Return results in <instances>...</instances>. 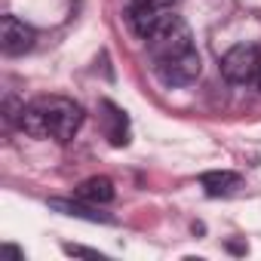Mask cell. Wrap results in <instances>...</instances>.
<instances>
[{
  "label": "cell",
  "mask_w": 261,
  "mask_h": 261,
  "mask_svg": "<svg viewBox=\"0 0 261 261\" xmlns=\"http://www.w3.org/2000/svg\"><path fill=\"white\" fill-rule=\"evenodd\" d=\"M83 126V108L65 95H40L19 108V129L31 139L71 142Z\"/></svg>",
  "instance_id": "1"
},
{
  "label": "cell",
  "mask_w": 261,
  "mask_h": 261,
  "mask_svg": "<svg viewBox=\"0 0 261 261\" xmlns=\"http://www.w3.org/2000/svg\"><path fill=\"white\" fill-rule=\"evenodd\" d=\"M145 43H148V53H151L154 65L169 62V59H178V56H185V53L194 49V43H191V28L185 25V19L172 16L169 10L160 16V22H157L154 31L145 37Z\"/></svg>",
  "instance_id": "2"
},
{
  "label": "cell",
  "mask_w": 261,
  "mask_h": 261,
  "mask_svg": "<svg viewBox=\"0 0 261 261\" xmlns=\"http://www.w3.org/2000/svg\"><path fill=\"white\" fill-rule=\"evenodd\" d=\"M221 74L224 80L246 86L261 80V49L255 43H237L221 56Z\"/></svg>",
  "instance_id": "3"
},
{
  "label": "cell",
  "mask_w": 261,
  "mask_h": 261,
  "mask_svg": "<svg viewBox=\"0 0 261 261\" xmlns=\"http://www.w3.org/2000/svg\"><path fill=\"white\" fill-rule=\"evenodd\" d=\"M154 71H157V77H160L166 86H188V83H194V80L200 77L203 65H200L197 49H191V53H185V56H178V59H169V62L154 65Z\"/></svg>",
  "instance_id": "4"
},
{
  "label": "cell",
  "mask_w": 261,
  "mask_h": 261,
  "mask_svg": "<svg viewBox=\"0 0 261 261\" xmlns=\"http://www.w3.org/2000/svg\"><path fill=\"white\" fill-rule=\"evenodd\" d=\"M34 40L37 34L31 25H25L16 16H4V22H0V46H4L7 56H25L34 46Z\"/></svg>",
  "instance_id": "5"
},
{
  "label": "cell",
  "mask_w": 261,
  "mask_h": 261,
  "mask_svg": "<svg viewBox=\"0 0 261 261\" xmlns=\"http://www.w3.org/2000/svg\"><path fill=\"white\" fill-rule=\"evenodd\" d=\"M77 200L92 203V206H105V203L114 200V181L105 178V175H92V178L80 181V188H77Z\"/></svg>",
  "instance_id": "6"
},
{
  "label": "cell",
  "mask_w": 261,
  "mask_h": 261,
  "mask_svg": "<svg viewBox=\"0 0 261 261\" xmlns=\"http://www.w3.org/2000/svg\"><path fill=\"white\" fill-rule=\"evenodd\" d=\"M200 185H203V191L209 197H227L237 188H243V178L237 172H227L224 169V172H203L200 175Z\"/></svg>",
  "instance_id": "7"
},
{
  "label": "cell",
  "mask_w": 261,
  "mask_h": 261,
  "mask_svg": "<svg viewBox=\"0 0 261 261\" xmlns=\"http://www.w3.org/2000/svg\"><path fill=\"white\" fill-rule=\"evenodd\" d=\"M89 206H92V203H89ZM89 206H80V203H71V200H49V209H59L62 215H71V218H86V221H105V224H111V221H114L111 215L92 212Z\"/></svg>",
  "instance_id": "8"
},
{
  "label": "cell",
  "mask_w": 261,
  "mask_h": 261,
  "mask_svg": "<svg viewBox=\"0 0 261 261\" xmlns=\"http://www.w3.org/2000/svg\"><path fill=\"white\" fill-rule=\"evenodd\" d=\"M105 111H108V123H111V126H108L111 145H117V148L126 145V142H129V139H126V136H129V133H126V114H123L120 108H114L111 101H105Z\"/></svg>",
  "instance_id": "9"
},
{
  "label": "cell",
  "mask_w": 261,
  "mask_h": 261,
  "mask_svg": "<svg viewBox=\"0 0 261 261\" xmlns=\"http://www.w3.org/2000/svg\"><path fill=\"white\" fill-rule=\"evenodd\" d=\"M172 0H129V7H139V10H166Z\"/></svg>",
  "instance_id": "10"
},
{
  "label": "cell",
  "mask_w": 261,
  "mask_h": 261,
  "mask_svg": "<svg viewBox=\"0 0 261 261\" xmlns=\"http://www.w3.org/2000/svg\"><path fill=\"white\" fill-rule=\"evenodd\" d=\"M65 252H68V255H86V258H101L98 252H92V249H83V246H65Z\"/></svg>",
  "instance_id": "11"
}]
</instances>
